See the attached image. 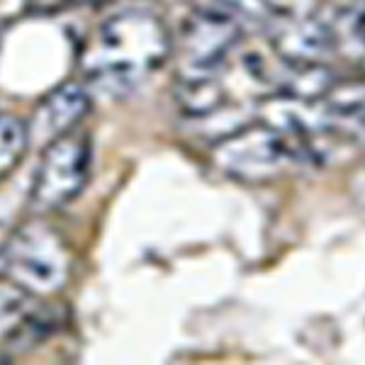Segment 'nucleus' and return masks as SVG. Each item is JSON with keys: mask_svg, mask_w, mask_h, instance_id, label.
Here are the masks:
<instances>
[{"mask_svg": "<svg viewBox=\"0 0 365 365\" xmlns=\"http://www.w3.org/2000/svg\"><path fill=\"white\" fill-rule=\"evenodd\" d=\"M173 51V39L156 13L125 10L100 22L86 39L78 63L83 78L108 96H129L144 86Z\"/></svg>", "mask_w": 365, "mask_h": 365, "instance_id": "obj_1", "label": "nucleus"}, {"mask_svg": "<svg viewBox=\"0 0 365 365\" xmlns=\"http://www.w3.org/2000/svg\"><path fill=\"white\" fill-rule=\"evenodd\" d=\"M0 275L25 287L34 297L54 295L71 275V251L51 227L27 222L0 246Z\"/></svg>", "mask_w": 365, "mask_h": 365, "instance_id": "obj_2", "label": "nucleus"}, {"mask_svg": "<svg viewBox=\"0 0 365 365\" xmlns=\"http://www.w3.org/2000/svg\"><path fill=\"white\" fill-rule=\"evenodd\" d=\"M91 163L93 141L83 129H73L49 141L34 170L29 207L39 215H49L73 202L91 178Z\"/></svg>", "mask_w": 365, "mask_h": 365, "instance_id": "obj_3", "label": "nucleus"}, {"mask_svg": "<svg viewBox=\"0 0 365 365\" xmlns=\"http://www.w3.org/2000/svg\"><path fill=\"white\" fill-rule=\"evenodd\" d=\"M212 161L229 178L263 182L280 175L292 158L282 134L273 125H251L229 134L212 146Z\"/></svg>", "mask_w": 365, "mask_h": 365, "instance_id": "obj_4", "label": "nucleus"}, {"mask_svg": "<svg viewBox=\"0 0 365 365\" xmlns=\"http://www.w3.org/2000/svg\"><path fill=\"white\" fill-rule=\"evenodd\" d=\"M244 37V27L225 13L200 8L182 22L178 51L185 73H212L232 54Z\"/></svg>", "mask_w": 365, "mask_h": 365, "instance_id": "obj_5", "label": "nucleus"}, {"mask_svg": "<svg viewBox=\"0 0 365 365\" xmlns=\"http://www.w3.org/2000/svg\"><path fill=\"white\" fill-rule=\"evenodd\" d=\"M270 46L275 56L292 66L324 63L336 51L331 22L317 15L304 17H273L270 20Z\"/></svg>", "mask_w": 365, "mask_h": 365, "instance_id": "obj_6", "label": "nucleus"}, {"mask_svg": "<svg viewBox=\"0 0 365 365\" xmlns=\"http://www.w3.org/2000/svg\"><path fill=\"white\" fill-rule=\"evenodd\" d=\"M91 93L78 81H66L56 86L34 105V113L29 117V144H49L61 134H68L81 127V122L91 115Z\"/></svg>", "mask_w": 365, "mask_h": 365, "instance_id": "obj_7", "label": "nucleus"}, {"mask_svg": "<svg viewBox=\"0 0 365 365\" xmlns=\"http://www.w3.org/2000/svg\"><path fill=\"white\" fill-rule=\"evenodd\" d=\"M39 297L0 275V344H39L51 331V314Z\"/></svg>", "mask_w": 365, "mask_h": 365, "instance_id": "obj_8", "label": "nucleus"}, {"mask_svg": "<svg viewBox=\"0 0 365 365\" xmlns=\"http://www.w3.org/2000/svg\"><path fill=\"white\" fill-rule=\"evenodd\" d=\"M324 100L327 110L322 129L365 146V83H334Z\"/></svg>", "mask_w": 365, "mask_h": 365, "instance_id": "obj_9", "label": "nucleus"}, {"mask_svg": "<svg viewBox=\"0 0 365 365\" xmlns=\"http://www.w3.org/2000/svg\"><path fill=\"white\" fill-rule=\"evenodd\" d=\"M173 96L178 108L190 117H207L227 103L225 88L212 73H182Z\"/></svg>", "mask_w": 365, "mask_h": 365, "instance_id": "obj_10", "label": "nucleus"}, {"mask_svg": "<svg viewBox=\"0 0 365 365\" xmlns=\"http://www.w3.org/2000/svg\"><path fill=\"white\" fill-rule=\"evenodd\" d=\"M29 149V129L15 115H0V182L20 166Z\"/></svg>", "mask_w": 365, "mask_h": 365, "instance_id": "obj_11", "label": "nucleus"}, {"mask_svg": "<svg viewBox=\"0 0 365 365\" xmlns=\"http://www.w3.org/2000/svg\"><path fill=\"white\" fill-rule=\"evenodd\" d=\"M205 8L225 13L237 20L241 27H268L273 20L266 0H205Z\"/></svg>", "mask_w": 365, "mask_h": 365, "instance_id": "obj_12", "label": "nucleus"}, {"mask_svg": "<svg viewBox=\"0 0 365 365\" xmlns=\"http://www.w3.org/2000/svg\"><path fill=\"white\" fill-rule=\"evenodd\" d=\"M81 0H25V10L29 15H58Z\"/></svg>", "mask_w": 365, "mask_h": 365, "instance_id": "obj_13", "label": "nucleus"}, {"mask_svg": "<svg viewBox=\"0 0 365 365\" xmlns=\"http://www.w3.org/2000/svg\"><path fill=\"white\" fill-rule=\"evenodd\" d=\"M0 49H3V29H0Z\"/></svg>", "mask_w": 365, "mask_h": 365, "instance_id": "obj_14", "label": "nucleus"}, {"mask_svg": "<svg viewBox=\"0 0 365 365\" xmlns=\"http://www.w3.org/2000/svg\"><path fill=\"white\" fill-rule=\"evenodd\" d=\"M361 63H363V68H365V51H363V54H361Z\"/></svg>", "mask_w": 365, "mask_h": 365, "instance_id": "obj_15", "label": "nucleus"}]
</instances>
